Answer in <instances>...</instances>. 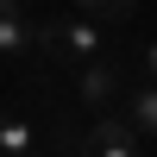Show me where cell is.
I'll list each match as a JSON object with an SVG mask.
<instances>
[{
    "instance_id": "cell-4",
    "label": "cell",
    "mask_w": 157,
    "mask_h": 157,
    "mask_svg": "<svg viewBox=\"0 0 157 157\" xmlns=\"http://www.w3.org/2000/svg\"><path fill=\"white\" fill-rule=\"evenodd\" d=\"M0 157H38V126L19 113H0Z\"/></svg>"
},
{
    "instance_id": "cell-2",
    "label": "cell",
    "mask_w": 157,
    "mask_h": 157,
    "mask_svg": "<svg viewBox=\"0 0 157 157\" xmlns=\"http://www.w3.org/2000/svg\"><path fill=\"white\" fill-rule=\"evenodd\" d=\"M38 44H44V25L25 19L19 0H0V63H25Z\"/></svg>"
},
{
    "instance_id": "cell-7",
    "label": "cell",
    "mask_w": 157,
    "mask_h": 157,
    "mask_svg": "<svg viewBox=\"0 0 157 157\" xmlns=\"http://www.w3.org/2000/svg\"><path fill=\"white\" fill-rule=\"evenodd\" d=\"M145 82H157V38L145 44Z\"/></svg>"
},
{
    "instance_id": "cell-3",
    "label": "cell",
    "mask_w": 157,
    "mask_h": 157,
    "mask_svg": "<svg viewBox=\"0 0 157 157\" xmlns=\"http://www.w3.org/2000/svg\"><path fill=\"white\" fill-rule=\"evenodd\" d=\"M120 88H126V69H120V63H107V57H94V63L75 69V101H82V107H107Z\"/></svg>"
},
{
    "instance_id": "cell-1",
    "label": "cell",
    "mask_w": 157,
    "mask_h": 157,
    "mask_svg": "<svg viewBox=\"0 0 157 157\" xmlns=\"http://www.w3.org/2000/svg\"><path fill=\"white\" fill-rule=\"evenodd\" d=\"M107 38H113V32H107L101 19H88V13L44 25V50H57V57H75V63H94V57H107Z\"/></svg>"
},
{
    "instance_id": "cell-6",
    "label": "cell",
    "mask_w": 157,
    "mask_h": 157,
    "mask_svg": "<svg viewBox=\"0 0 157 157\" xmlns=\"http://www.w3.org/2000/svg\"><path fill=\"white\" fill-rule=\"evenodd\" d=\"M75 13H88V19H101V25H126L138 13V0H75Z\"/></svg>"
},
{
    "instance_id": "cell-5",
    "label": "cell",
    "mask_w": 157,
    "mask_h": 157,
    "mask_svg": "<svg viewBox=\"0 0 157 157\" xmlns=\"http://www.w3.org/2000/svg\"><path fill=\"white\" fill-rule=\"evenodd\" d=\"M126 120L138 126V138H157V82H132V94H126Z\"/></svg>"
}]
</instances>
